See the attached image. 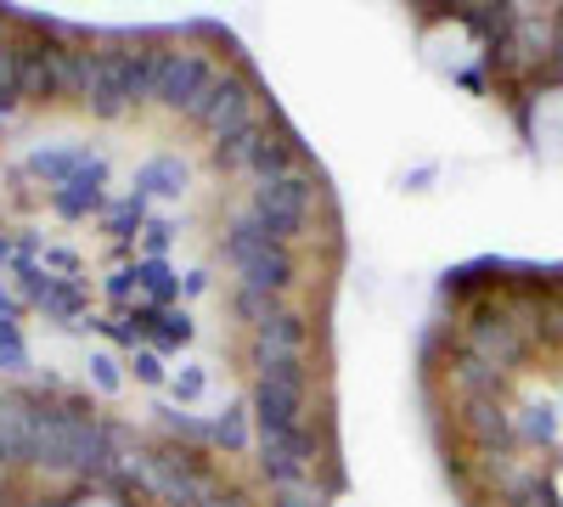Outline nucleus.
<instances>
[{
  "instance_id": "nucleus-1",
  "label": "nucleus",
  "mask_w": 563,
  "mask_h": 507,
  "mask_svg": "<svg viewBox=\"0 0 563 507\" xmlns=\"http://www.w3.org/2000/svg\"><path fill=\"white\" fill-rule=\"evenodd\" d=\"M113 429L63 406H34V445L29 463L40 469H74V474H113Z\"/></svg>"
},
{
  "instance_id": "nucleus-2",
  "label": "nucleus",
  "mask_w": 563,
  "mask_h": 507,
  "mask_svg": "<svg viewBox=\"0 0 563 507\" xmlns=\"http://www.w3.org/2000/svg\"><path fill=\"white\" fill-rule=\"evenodd\" d=\"M158 79V52H102L90 57V79H85V108L90 113H124L130 102H147Z\"/></svg>"
},
{
  "instance_id": "nucleus-3",
  "label": "nucleus",
  "mask_w": 563,
  "mask_h": 507,
  "mask_svg": "<svg viewBox=\"0 0 563 507\" xmlns=\"http://www.w3.org/2000/svg\"><path fill=\"white\" fill-rule=\"evenodd\" d=\"M225 260L243 271V288H260V294H282L294 283V260L288 249H282V238L271 232V225L249 209L231 220V232H225Z\"/></svg>"
},
{
  "instance_id": "nucleus-4",
  "label": "nucleus",
  "mask_w": 563,
  "mask_h": 507,
  "mask_svg": "<svg viewBox=\"0 0 563 507\" xmlns=\"http://www.w3.org/2000/svg\"><path fill=\"white\" fill-rule=\"evenodd\" d=\"M141 485H147L158 502L169 507H198L209 496V480L192 469V463H180V456H158V451H130V463H124Z\"/></svg>"
},
{
  "instance_id": "nucleus-5",
  "label": "nucleus",
  "mask_w": 563,
  "mask_h": 507,
  "mask_svg": "<svg viewBox=\"0 0 563 507\" xmlns=\"http://www.w3.org/2000/svg\"><path fill=\"white\" fill-rule=\"evenodd\" d=\"M254 214L271 225L282 243L299 238L305 220H310V175H305V169H288V175L265 180V187L254 192Z\"/></svg>"
},
{
  "instance_id": "nucleus-6",
  "label": "nucleus",
  "mask_w": 563,
  "mask_h": 507,
  "mask_svg": "<svg viewBox=\"0 0 563 507\" xmlns=\"http://www.w3.org/2000/svg\"><path fill=\"white\" fill-rule=\"evenodd\" d=\"M192 119L209 124L220 142L225 135H243L254 130V102H249V85L243 79H231V74H214V85L203 90V97L192 102Z\"/></svg>"
},
{
  "instance_id": "nucleus-7",
  "label": "nucleus",
  "mask_w": 563,
  "mask_h": 507,
  "mask_svg": "<svg viewBox=\"0 0 563 507\" xmlns=\"http://www.w3.org/2000/svg\"><path fill=\"white\" fill-rule=\"evenodd\" d=\"M209 85H214V68H209L198 52H158L153 97H158L164 108H186V113H192V102L203 97Z\"/></svg>"
},
{
  "instance_id": "nucleus-8",
  "label": "nucleus",
  "mask_w": 563,
  "mask_h": 507,
  "mask_svg": "<svg viewBox=\"0 0 563 507\" xmlns=\"http://www.w3.org/2000/svg\"><path fill=\"white\" fill-rule=\"evenodd\" d=\"M305 355V321L294 310H276L265 328H254V366L271 373V366H299Z\"/></svg>"
},
{
  "instance_id": "nucleus-9",
  "label": "nucleus",
  "mask_w": 563,
  "mask_h": 507,
  "mask_svg": "<svg viewBox=\"0 0 563 507\" xmlns=\"http://www.w3.org/2000/svg\"><path fill=\"white\" fill-rule=\"evenodd\" d=\"M34 445V406L18 395H0V463H29Z\"/></svg>"
},
{
  "instance_id": "nucleus-10",
  "label": "nucleus",
  "mask_w": 563,
  "mask_h": 507,
  "mask_svg": "<svg viewBox=\"0 0 563 507\" xmlns=\"http://www.w3.org/2000/svg\"><path fill=\"white\" fill-rule=\"evenodd\" d=\"M135 187H147L158 198H175L186 187V169H180V158H147V164L135 169Z\"/></svg>"
},
{
  "instance_id": "nucleus-11",
  "label": "nucleus",
  "mask_w": 563,
  "mask_h": 507,
  "mask_svg": "<svg viewBox=\"0 0 563 507\" xmlns=\"http://www.w3.org/2000/svg\"><path fill=\"white\" fill-rule=\"evenodd\" d=\"M467 344H474V350H485V355H496V366L519 355V339H512V328H507V321H479V328H474V339H467Z\"/></svg>"
},
{
  "instance_id": "nucleus-12",
  "label": "nucleus",
  "mask_w": 563,
  "mask_h": 507,
  "mask_svg": "<svg viewBox=\"0 0 563 507\" xmlns=\"http://www.w3.org/2000/svg\"><path fill=\"white\" fill-rule=\"evenodd\" d=\"M265 135H271V130H260V124L243 130V135H225V142H220V158H225L231 169H249V175H254V158H260V147H265Z\"/></svg>"
},
{
  "instance_id": "nucleus-13",
  "label": "nucleus",
  "mask_w": 563,
  "mask_h": 507,
  "mask_svg": "<svg viewBox=\"0 0 563 507\" xmlns=\"http://www.w3.org/2000/svg\"><path fill=\"white\" fill-rule=\"evenodd\" d=\"M97 180H102V169L74 175V180H68L74 192H57V209H63V214H85V203H97Z\"/></svg>"
},
{
  "instance_id": "nucleus-14",
  "label": "nucleus",
  "mask_w": 563,
  "mask_h": 507,
  "mask_svg": "<svg viewBox=\"0 0 563 507\" xmlns=\"http://www.w3.org/2000/svg\"><path fill=\"white\" fill-rule=\"evenodd\" d=\"M238 305H243V316H254V328H265V321L276 316V294H260V288H243Z\"/></svg>"
},
{
  "instance_id": "nucleus-15",
  "label": "nucleus",
  "mask_w": 563,
  "mask_h": 507,
  "mask_svg": "<svg viewBox=\"0 0 563 507\" xmlns=\"http://www.w3.org/2000/svg\"><path fill=\"white\" fill-rule=\"evenodd\" d=\"M519 429H525L530 440H552V429H558V418H552V406H525V418H519Z\"/></svg>"
},
{
  "instance_id": "nucleus-16",
  "label": "nucleus",
  "mask_w": 563,
  "mask_h": 507,
  "mask_svg": "<svg viewBox=\"0 0 563 507\" xmlns=\"http://www.w3.org/2000/svg\"><path fill=\"white\" fill-rule=\"evenodd\" d=\"M214 440H225V445H243V440H249V429H243V406H231L225 418L214 423Z\"/></svg>"
},
{
  "instance_id": "nucleus-17",
  "label": "nucleus",
  "mask_w": 563,
  "mask_h": 507,
  "mask_svg": "<svg viewBox=\"0 0 563 507\" xmlns=\"http://www.w3.org/2000/svg\"><path fill=\"white\" fill-rule=\"evenodd\" d=\"M198 507H249V502H243V496H231V491H214V485H209V496H203Z\"/></svg>"
},
{
  "instance_id": "nucleus-18",
  "label": "nucleus",
  "mask_w": 563,
  "mask_h": 507,
  "mask_svg": "<svg viewBox=\"0 0 563 507\" xmlns=\"http://www.w3.org/2000/svg\"><path fill=\"white\" fill-rule=\"evenodd\" d=\"M175 395H186V400H192V395H203V373H198V366H192V373H186V378L175 384Z\"/></svg>"
},
{
  "instance_id": "nucleus-19",
  "label": "nucleus",
  "mask_w": 563,
  "mask_h": 507,
  "mask_svg": "<svg viewBox=\"0 0 563 507\" xmlns=\"http://www.w3.org/2000/svg\"><path fill=\"white\" fill-rule=\"evenodd\" d=\"M97 378H102V389H119V373H113L108 355H97Z\"/></svg>"
},
{
  "instance_id": "nucleus-20",
  "label": "nucleus",
  "mask_w": 563,
  "mask_h": 507,
  "mask_svg": "<svg viewBox=\"0 0 563 507\" xmlns=\"http://www.w3.org/2000/svg\"><path fill=\"white\" fill-rule=\"evenodd\" d=\"M90 507H119V502H108V496H97V502H90Z\"/></svg>"
}]
</instances>
